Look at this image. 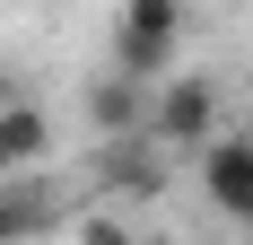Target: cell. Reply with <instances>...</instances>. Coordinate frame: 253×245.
<instances>
[{"instance_id":"obj_1","label":"cell","mask_w":253,"mask_h":245,"mask_svg":"<svg viewBox=\"0 0 253 245\" xmlns=\"http://www.w3.org/2000/svg\"><path fill=\"white\" fill-rule=\"evenodd\" d=\"M175 35H183V0H123V26H114V61L105 70L157 88V70L175 61Z\"/></svg>"},{"instance_id":"obj_2","label":"cell","mask_w":253,"mask_h":245,"mask_svg":"<svg viewBox=\"0 0 253 245\" xmlns=\"http://www.w3.org/2000/svg\"><path fill=\"white\" fill-rule=\"evenodd\" d=\"M149 140L157 149H210L218 140V88H210V79H166V88H149Z\"/></svg>"},{"instance_id":"obj_3","label":"cell","mask_w":253,"mask_h":245,"mask_svg":"<svg viewBox=\"0 0 253 245\" xmlns=\"http://www.w3.org/2000/svg\"><path fill=\"white\" fill-rule=\"evenodd\" d=\"M201 184H210V210L253 219V131H227L201 149Z\"/></svg>"},{"instance_id":"obj_4","label":"cell","mask_w":253,"mask_h":245,"mask_svg":"<svg viewBox=\"0 0 253 245\" xmlns=\"http://www.w3.org/2000/svg\"><path fill=\"white\" fill-rule=\"evenodd\" d=\"M79 105H87V131H96V140H131V131H149V88L123 79V70H96Z\"/></svg>"},{"instance_id":"obj_5","label":"cell","mask_w":253,"mask_h":245,"mask_svg":"<svg viewBox=\"0 0 253 245\" xmlns=\"http://www.w3.org/2000/svg\"><path fill=\"white\" fill-rule=\"evenodd\" d=\"M96 175L114 184V193H131V201H157V193H166V158H157L149 131H131V140H96Z\"/></svg>"},{"instance_id":"obj_6","label":"cell","mask_w":253,"mask_h":245,"mask_svg":"<svg viewBox=\"0 0 253 245\" xmlns=\"http://www.w3.org/2000/svg\"><path fill=\"white\" fill-rule=\"evenodd\" d=\"M61 219V201H52V184H0V245H26V237H44V228Z\"/></svg>"},{"instance_id":"obj_7","label":"cell","mask_w":253,"mask_h":245,"mask_svg":"<svg viewBox=\"0 0 253 245\" xmlns=\"http://www.w3.org/2000/svg\"><path fill=\"white\" fill-rule=\"evenodd\" d=\"M52 149V122H44V105H9V114H0V184H9V175L18 167H35V158H44Z\"/></svg>"},{"instance_id":"obj_8","label":"cell","mask_w":253,"mask_h":245,"mask_svg":"<svg viewBox=\"0 0 253 245\" xmlns=\"http://www.w3.org/2000/svg\"><path fill=\"white\" fill-rule=\"evenodd\" d=\"M79 245H140V228H123L114 210H87L79 219Z\"/></svg>"},{"instance_id":"obj_9","label":"cell","mask_w":253,"mask_h":245,"mask_svg":"<svg viewBox=\"0 0 253 245\" xmlns=\"http://www.w3.org/2000/svg\"><path fill=\"white\" fill-rule=\"evenodd\" d=\"M9 105H18V79H9V70H0V114H9Z\"/></svg>"},{"instance_id":"obj_10","label":"cell","mask_w":253,"mask_h":245,"mask_svg":"<svg viewBox=\"0 0 253 245\" xmlns=\"http://www.w3.org/2000/svg\"><path fill=\"white\" fill-rule=\"evenodd\" d=\"M140 245H166V237H157V228H140Z\"/></svg>"}]
</instances>
